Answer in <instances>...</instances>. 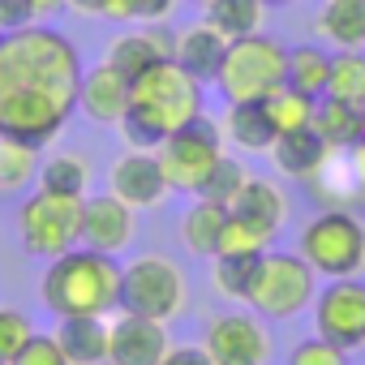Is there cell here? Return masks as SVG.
Listing matches in <instances>:
<instances>
[{
	"mask_svg": "<svg viewBox=\"0 0 365 365\" xmlns=\"http://www.w3.org/2000/svg\"><path fill=\"white\" fill-rule=\"evenodd\" d=\"M78 82L82 56L69 35L39 22L0 35V138L52 146L78 112Z\"/></svg>",
	"mask_w": 365,
	"mask_h": 365,
	"instance_id": "obj_1",
	"label": "cell"
},
{
	"mask_svg": "<svg viewBox=\"0 0 365 365\" xmlns=\"http://www.w3.org/2000/svg\"><path fill=\"white\" fill-rule=\"evenodd\" d=\"M202 112H207L202 82L194 73H185L176 61H163V65H155V69L133 78L129 112L120 120V133H125V142L133 150H155L168 133L185 129Z\"/></svg>",
	"mask_w": 365,
	"mask_h": 365,
	"instance_id": "obj_2",
	"label": "cell"
},
{
	"mask_svg": "<svg viewBox=\"0 0 365 365\" xmlns=\"http://www.w3.org/2000/svg\"><path fill=\"white\" fill-rule=\"evenodd\" d=\"M39 292L56 318H112L120 309V262L112 254L73 245L52 258Z\"/></svg>",
	"mask_w": 365,
	"mask_h": 365,
	"instance_id": "obj_3",
	"label": "cell"
},
{
	"mask_svg": "<svg viewBox=\"0 0 365 365\" xmlns=\"http://www.w3.org/2000/svg\"><path fill=\"white\" fill-rule=\"evenodd\" d=\"M318 297V271L297 254V250H267L254 267L245 305L262 318L288 322L297 314H305Z\"/></svg>",
	"mask_w": 365,
	"mask_h": 365,
	"instance_id": "obj_4",
	"label": "cell"
},
{
	"mask_svg": "<svg viewBox=\"0 0 365 365\" xmlns=\"http://www.w3.org/2000/svg\"><path fill=\"white\" fill-rule=\"evenodd\" d=\"M297 254L327 279H356L365 271V224L348 207H322L305 220Z\"/></svg>",
	"mask_w": 365,
	"mask_h": 365,
	"instance_id": "obj_5",
	"label": "cell"
},
{
	"mask_svg": "<svg viewBox=\"0 0 365 365\" xmlns=\"http://www.w3.org/2000/svg\"><path fill=\"white\" fill-rule=\"evenodd\" d=\"M284 78H288V48L258 31L228 43L215 86L228 103H250V99H267L275 86H284Z\"/></svg>",
	"mask_w": 365,
	"mask_h": 365,
	"instance_id": "obj_6",
	"label": "cell"
},
{
	"mask_svg": "<svg viewBox=\"0 0 365 365\" xmlns=\"http://www.w3.org/2000/svg\"><path fill=\"white\" fill-rule=\"evenodd\" d=\"M155 155H159V168H163V176H168V190L172 194H202L207 190V180H211V172L220 168V159H224V129L202 112L198 120H190L185 129H176V133H168L159 146H155Z\"/></svg>",
	"mask_w": 365,
	"mask_h": 365,
	"instance_id": "obj_7",
	"label": "cell"
},
{
	"mask_svg": "<svg viewBox=\"0 0 365 365\" xmlns=\"http://www.w3.org/2000/svg\"><path fill=\"white\" fill-rule=\"evenodd\" d=\"M185 301H190V284L172 258L138 254L133 262L120 267V309L155 322H172L176 314H185Z\"/></svg>",
	"mask_w": 365,
	"mask_h": 365,
	"instance_id": "obj_8",
	"label": "cell"
},
{
	"mask_svg": "<svg viewBox=\"0 0 365 365\" xmlns=\"http://www.w3.org/2000/svg\"><path fill=\"white\" fill-rule=\"evenodd\" d=\"M82 207L86 198L73 194H52V190H35L22 207H18V232H22V250L31 258H61L65 250L82 245Z\"/></svg>",
	"mask_w": 365,
	"mask_h": 365,
	"instance_id": "obj_9",
	"label": "cell"
},
{
	"mask_svg": "<svg viewBox=\"0 0 365 365\" xmlns=\"http://www.w3.org/2000/svg\"><path fill=\"white\" fill-rule=\"evenodd\" d=\"M314 335L344 352L365 348V279H327L314 297Z\"/></svg>",
	"mask_w": 365,
	"mask_h": 365,
	"instance_id": "obj_10",
	"label": "cell"
},
{
	"mask_svg": "<svg viewBox=\"0 0 365 365\" xmlns=\"http://www.w3.org/2000/svg\"><path fill=\"white\" fill-rule=\"evenodd\" d=\"M202 348L215 365H267L271 361V335L262 318L245 309L215 314L202 331Z\"/></svg>",
	"mask_w": 365,
	"mask_h": 365,
	"instance_id": "obj_11",
	"label": "cell"
},
{
	"mask_svg": "<svg viewBox=\"0 0 365 365\" xmlns=\"http://www.w3.org/2000/svg\"><path fill=\"white\" fill-rule=\"evenodd\" d=\"M168 322L116 309L108 322V365H159L168 356Z\"/></svg>",
	"mask_w": 365,
	"mask_h": 365,
	"instance_id": "obj_12",
	"label": "cell"
},
{
	"mask_svg": "<svg viewBox=\"0 0 365 365\" xmlns=\"http://www.w3.org/2000/svg\"><path fill=\"white\" fill-rule=\"evenodd\" d=\"M108 194H116L125 207H133V211H150V207H159L172 190H168V176H163V168H159V155L155 150H125L116 163H112V176H108Z\"/></svg>",
	"mask_w": 365,
	"mask_h": 365,
	"instance_id": "obj_13",
	"label": "cell"
},
{
	"mask_svg": "<svg viewBox=\"0 0 365 365\" xmlns=\"http://www.w3.org/2000/svg\"><path fill=\"white\" fill-rule=\"evenodd\" d=\"M172 52H176V31L163 26V22H146V26L125 31V35L112 39V48H108V65H116V69L133 82L138 73H146V69L172 61Z\"/></svg>",
	"mask_w": 365,
	"mask_h": 365,
	"instance_id": "obj_14",
	"label": "cell"
},
{
	"mask_svg": "<svg viewBox=\"0 0 365 365\" xmlns=\"http://www.w3.org/2000/svg\"><path fill=\"white\" fill-rule=\"evenodd\" d=\"M129 78L99 61L95 69H82V82H78V112L91 116L95 125H120L125 112H129Z\"/></svg>",
	"mask_w": 365,
	"mask_h": 365,
	"instance_id": "obj_15",
	"label": "cell"
},
{
	"mask_svg": "<svg viewBox=\"0 0 365 365\" xmlns=\"http://www.w3.org/2000/svg\"><path fill=\"white\" fill-rule=\"evenodd\" d=\"M133 241V207H125L116 194L103 198H86L82 207V245L99 250V254H120Z\"/></svg>",
	"mask_w": 365,
	"mask_h": 365,
	"instance_id": "obj_16",
	"label": "cell"
},
{
	"mask_svg": "<svg viewBox=\"0 0 365 365\" xmlns=\"http://www.w3.org/2000/svg\"><path fill=\"white\" fill-rule=\"evenodd\" d=\"M228 43H232V39H228L224 31H215L211 22H194V26H185V31H176V52H172V61L207 86V82H215Z\"/></svg>",
	"mask_w": 365,
	"mask_h": 365,
	"instance_id": "obj_17",
	"label": "cell"
},
{
	"mask_svg": "<svg viewBox=\"0 0 365 365\" xmlns=\"http://www.w3.org/2000/svg\"><path fill=\"white\" fill-rule=\"evenodd\" d=\"M271 159H275V168H279L284 176L314 185V180L322 176V168L331 163V146H327V138L309 125V129H297V133H279L275 146H271Z\"/></svg>",
	"mask_w": 365,
	"mask_h": 365,
	"instance_id": "obj_18",
	"label": "cell"
},
{
	"mask_svg": "<svg viewBox=\"0 0 365 365\" xmlns=\"http://www.w3.org/2000/svg\"><path fill=\"white\" fill-rule=\"evenodd\" d=\"M232 215H241V220H250V224H258L262 232H279L284 228V220H288V198H284V190L275 185V180H267V176H250L245 185H241V194L232 198V207H228Z\"/></svg>",
	"mask_w": 365,
	"mask_h": 365,
	"instance_id": "obj_19",
	"label": "cell"
},
{
	"mask_svg": "<svg viewBox=\"0 0 365 365\" xmlns=\"http://www.w3.org/2000/svg\"><path fill=\"white\" fill-rule=\"evenodd\" d=\"M56 344L69 356V365H99L108 361V318H61Z\"/></svg>",
	"mask_w": 365,
	"mask_h": 365,
	"instance_id": "obj_20",
	"label": "cell"
},
{
	"mask_svg": "<svg viewBox=\"0 0 365 365\" xmlns=\"http://www.w3.org/2000/svg\"><path fill=\"white\" fill-rule=\"evenodd\" d=\"M318 35L339 52H365V0H322Z\"/></svg>",
	"mask_w": 365,
	"mask_h": 365,
	"instance_id": "obj_21",
	"label": "cell"
},
{
	"mask_svg": "<svg viewBox=\"0 0 365 365\" xmlns=\"http://www.w3.org/2000/svg\"><path fill=\"white\" fill-rule=\"evenodd\" d=\"M224 142H232L237 150H250V155H258V150H271L275 146V129H271V120H267V108H262V99H250V103H228V112H224Z\"/></svg>",
	"mask_w": 365,
	"mask_h": 365,
	"instance_id": "obj_22",
	"label": "cell"
},
{
	"mask_svg": "<svg viewBox=\"0 0 365 365\" xmlns=\"http://www.w3.org/2000/svg\"><path fill=\"white\" fill-rule=\"evenodd\" d=\"M224 224H228V207H220L211 198H194V207L180 215V241H185V250L194 258H215Z\"/></svg>",
	"mask_w": 365,
	"mask_h": 365,
	"instance_id": "obj_23",
	"label": "cell"
},
{
	"mask_svg": "<svg viewBox=\"0 0 365 365\" xmlns=\"http://www.w3.org/2000/svg\"><path fill=\"white\" fill-rule=\"evenodd\" d=\"M314 129L327 138L331 150H348L365 138V112L352 108V103H339V99H318Z\"/></svg>",
	"mask_w": 365,
	"mask_h": 365,
	"instance_id": "obj_24",
	"label": "cell"
},
{
	"mask_svg": "<svg viewBox=\"0 0 365 365\" xmlns=\"http://www.w3.org/2000/svg\"><path fill=\"white\" fill-rule=\"evenodd\" d=\"M284 82L292 91H301V95H309V99H322L327 82H331V52L318 48V43L288 48V78Z\"/></svg>",
	"mask_w": 365,
	"mask_h": 365,
	"instance_id": "obj_25",
	"label": "cell"
},
{
	"mask_svg": "<svg viewBox=\"0 0 365 365\" xmlns=\"http://www.w3.org/2000/svg\"><path fill=\"white\" fill-rule=\"evenodd\" d=\"M262 108H267V120H271V129H275V138H279V133L309 129V125H314V112H318V99H309V95H301V91H292V86L284 82V86H275V91L262 99Z\"/></svg>",
	"mask_w": 365,
	"mask_h": 365,
	"instance_id": "obj_26",
	"label": "cell"
},
{
	"mask_svg": "<svg viewBox=\"0 0 365 365\" xmlns=\"http://www.w3.org/2000/svg\"><path fill=\"white\" fill-rule=\"evenodd\" d=\"M262 14H267L262 0H211L207 5V22L215 31H224L228 39L258 35L262 31Z\"/></svg>",
	"mask_w": 365,
	"mask_h": 365,
	"instance_id": "obj_27",
	"label": "cell"
},
{
	"mask_svg": "<svg viewBox=\"0 0 365 365\" xmlns=\"http://www.w3.org/2000/svg\"><path fill=\"white\" fill-rule=\"evenodd\" d=\"M86 185H91V163L82 155H52L39 163V190H52V194H73V198H86Z\"/></svg>",
	"mask_w": 365,
	"mask_h": 365,
	"instance_id": "obj_28",
	"label": "cell"
},
{
	"mask_svg": "<svg viewBox=\"0 0 365 365\" xmlns=\"http://www.w3.org/2000/svg\"><path fill=\"white\" fill-rule=\"evenodd\" d=\"M322 99H339L365 112V52H335L331 56V82Z\"/></svg>",
	"mask_w": 365,
	"mask_h": 365,
	"instance_id": "obj_29",
	"label": "cell"
},
{
	"mask_svg": "<svg viewBox=\"0 0 365 365\" xmlns=\"http://www.w3.org/2000/svg\"><path fill=\"white\" fill-rule=\"evenodd\" d=\"M35 176H39V150L18 138H0V194H22Z\"/></svg>",
	"mask_w": 365,
	"mask_h": 365,
	"instance_id": "obj_30",
	"label": "cell"
},
{
	"mask_svg": "<svg viewBox=\"0 0 365 365\" xmlns=\"http://www.w3.org/2000/svg\"><path fill=\"white\" fill-rule=\"evenodd\" d=\"M271 232H262L258 224H250V220H241V215H232L228 211V224H224V232H220V250H215V258H262L267 250H271Z\"/></svg>",
	"mask_w": 365,
	"mask_h": 365,
	"instance_id": "obj_31",
	"label": "cell"
},
{
	"mask_svg": "<svg viewBox=\"0 0 365 365\" xmlns=\"http://www.w3.org/2000/svg\"><path fill=\"white\" fill-rule=\"evenodd\" d=\"M254 267H258V258H215V267H211L215 292H224L228 301H245L250 279H254Z\"/></svg>",
	"mask_w": 365,
	"mask_h": 365,
	"instance_id": "obj_32",
	"label": "cell"
},
{
	"mask_svg": "<svg viewBox=\"0 0 365 365\" xmlns=\"http://www.w3.org/2000/svg\"><path fill=\"white\" fill-rule=\"evenodd\" d=\"M250 180V172H245V163H237V159H220V168L211 172V180H207V190L198 194V198H211V202H220V207H232V198L241 194V185Z\"/></svg>",
	"mask_w": 365,
	"mask_h": 365,
	"instance_id": "obj_33",
	"label": "cell"
},
{
	"mask_svg": "<svg viewBox=\"0 0 365 365\" xmlns=\"http://www.w3.org/2000/svg\"><path fill=\"white\" fill-rule=\"evenodd\" d=\"M35 335V322L22 314V309H9V305H0V361H14L18 348Z\"/></svg>",
	"mask_w": 365,
	"mask_h": 365,
	"instance_id": "obj_34",
	"label": "cell"
},
{
	"mask_svg": "<svg viewBox=\"0 0 365 365\" xmlns=\"http://www.w3.org/2000/svg\"><path fill=\"white\" fill-rule=\"evenodd\" d=\"M288 365H348V352L335 348V344L322 339V335H309V339H301V344L288 352Z\"/></svg>",
	"mask_w": 365,
	"mask_h": 365,
	"instance_id": "obj_35",
	"label": "cell"
},
{
	"mask_svg": "<svg viewBox=\"0 0 365 365\" xmlns=\"http://www.w3.org/2000/svg\"><path fill=\"white\" fill-rule=\"evenodd\" d=\"M9 365H69V356L61 352L56 335H39V331H35V335L18 348V356H14Z\"/></svg>",
	"mask_w": 365,
	"mask_h": 365,
	"instance_id": "obj_36",
	"label": "cell"
},
{
	"mask_svg": "<svg viewBox=\"0 0 365 365\" xmlns=\"http://www.w3.org/2000/svg\"><path fill=\"white\" fill-rule=\"evenodd\" d=\"M69 9L86 14V18H108V22H133L129 0H69Z\"/></svg>",
	"mask_w": 365,
	"mask_h": 365,
	"instance_id": "obj_37",
	"label": "cell"
},
{
	"mask_svg": "<svg viewBox=\"0 0 365 365\" xmlns=\"http://www.w3.org/2000/svg\"><path fill=\"white\" fill-rule=\"evenodd\" d=\"M26 26H35L31 0H0V35H14V31H26Z\"/></svg>",
	"mask_w": 365,
	"mask_h": 365,
	"instance_id": "obj_38",
	"label": "cell"
},
{
	"mask_svg": "<svg viewBox=\"0 0 365 365\" xmlns=\"http://www.w3.org/2000/svg\"><path fill=\"white\" fill-rule=\"evenodd\" d=\"M129 9H133V22H168L176 0H129Z\"/></svg>",
	"mask_w": 365,
	"mask_h": 365,
	"instance_id": "obj_39",
	"label": "cell"
},
{
	"mask_svg": "<svg viewBox=\"0 0 365 365\" xmlns=\"http://www.w3.org/2000/svg\"><path fill=\"white\" fill-rule=\"evenodd\" d=\"M159 365H215V361L207 356L202 344H180V348H168V356Z\"/></svg>",
	"mask_w": 365,
	"mask_h": 365,
	"instance_id": "obj_40",
	"label": "cell"
},
{
	"mask_svg": "<svg viewBox=\"0 0 365 365\" xmlns=\"http://www.w3.org/2000/svg\"><path fill=\"white\" fill-rule=\"evenodd\" d=\"M348 172H352V185L365 194V138L356 146H348Z\"/></svg>",
	"mask_w": 365,
	"mask_h": 365,
	"instance_id": "obj_41",
	"label": "cell"
},
{
	"mask_svg": "<svg viewBox=\"0 0 365 365\" xmlns=\"http://www.w3.org/2000/svg\"><path fill=\"white\" fill-rule=\"evenodd\" d=\"M65 5H69V0H31V9H35V22H48V18H56Z\"/></svg>",
	"mask_w": 365,
	"mask_h": 365,
	"instance_id": "obj_42",
	"label": "cell"
},
{
	"mask_svg": "<svg viewBox=\"0 0 365 365\" xmlns=\"http://www.w3.org/2000/svg\"><path fill=\"white\" fill-rule=\"evenodd\" d=\"M262 5H292V0H262Z\"/></svg>",
	"mask_w": 365,
	"mask_h": 365,
	"instance_id": "obj_43",
	"label": "cell"
},
{
	"mask_svg": "<svg viewBox=\"0 0 365 365\" xmlns=\"http://www.w3.org/2000/svg\"><path fill=\"white\" fill-rule=\"evenodd\" d=\"M194 5H202V9H207V5H211V0H194Z\"/></svg>",
	"mask_w": 365,
	"mask_h": 365,
	"instance_id": "obj_44",
	"label": "cell"
},
{
	"mask_svg": "<svg viewBox=\"0 0 365 365\" xmlns=\"http://www.w3.org/2000/svg\"><path fill=\"white\" fill-rule=\"evenodd\" d=\"M0 365H9V361H0Z\"/></svg>",
	"mask_w": 365,
	"mask_h": 365,
	"instance_id": "obj_45",
	"label": "cell"
},
{
	"mask_svg": "<svg viewBox=\"0 0 365 365\" xmlns=\"http://www.w3.org/2000/svg\"><path fill=\"white\" fill-rule=\"evenodd\" d=\"M361 198H365V194H361Z\"/></svg>",
	"mask_w": 365,
	"mask_h": 365,
	"instance_id": "obj_46",
	"label": "cell"
}]
</instances>
